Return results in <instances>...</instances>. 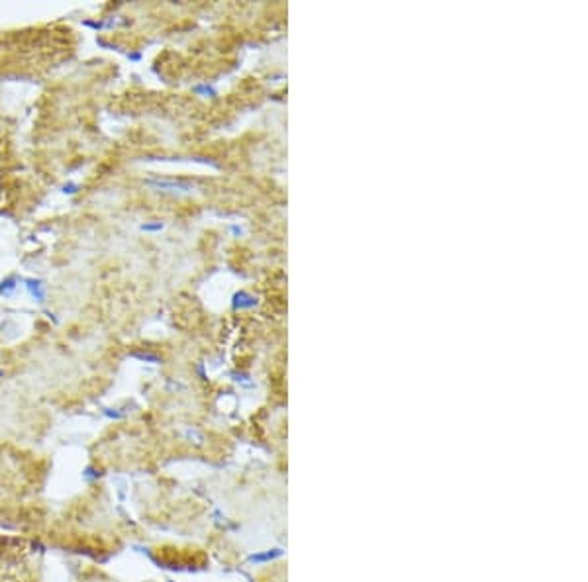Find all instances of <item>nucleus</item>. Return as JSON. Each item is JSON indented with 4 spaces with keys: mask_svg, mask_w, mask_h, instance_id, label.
I'll return each instance as SVG.
<instances>
[{
    "mask_svg": "<svg viewBox=\"0 0 588 582\" xmlns=\"http://www.w3.org/2000/svg\"><path fill=\"white\" fill-rule=\"evenodd\" d=\"M147 185H153L163 190H190L192 188V183H187V180H147Z\"/></svg>",
    "mask_w": 588,
    "mask_h": 582,
    "instance_id": "nucleus-1",
    "label": "nucleus"
},
{
    "mask_svg": "<svg viewBox=\"0 0 588 582\" xmlns=\"http://www.w3.org/2000/svg\"><path fill=\"white\" fill-rule=\"evenodd\" d=\"M257 306V298L249 296L247 292H237L233 296V308H253Z\"/></svg>",
    "mask_w": 588,
    "mask_h": 582,
    "instance_id": "nucleus-2",
    "label": "nucleus"
},
{
    "mask_svg": "<svg viewBox=\"0 0 588 582\" xmlns=\"http://www.w3.org/2000/svg\"><path fill=\"white\" fill-rule=\"evenodd\" d=\"M30 288H32L33 296L37 294V300L42 302V300H44V290H42V283H39V280H35V283H33V280H30Z\"/></svg>",
    "mask_w": 588,
    "mask_h": 582,
    "instance_id": "nucleus-3",
    "label": "nucleus"
},
{
    "mask_svg": "<svg viewBox=\"0 0 588 582\" xmlns=\"http://www.w3.org/2000/svg\"><path fill=\"white\" fill-rule=\"evenodd\" d=\"M141 230H144V231H157V230H163V224H161V222H157V224H144V226H141Z\"/></svg>",
    "mask_w": 588,
    "mask_h": 582,
    "instance_id": "nucleus-4",
    "label": "nucleus"
},
{
    "mask_svg": "<svg viewBox=\"0 0 588 582\" xmlns=\"http://www.w3.org/2000/svg\"><path fill=\"white\" fill-rule=\"evenodd\" d=\"M194 90H196V92H204V94H214V90H212L210 87H196Z\"/></svg>",
    "mask_w": 588,
    "mask_h": 582,
    "instance_id": "nucleus-5",
    "label": "nucleus"
}]
</instances>
